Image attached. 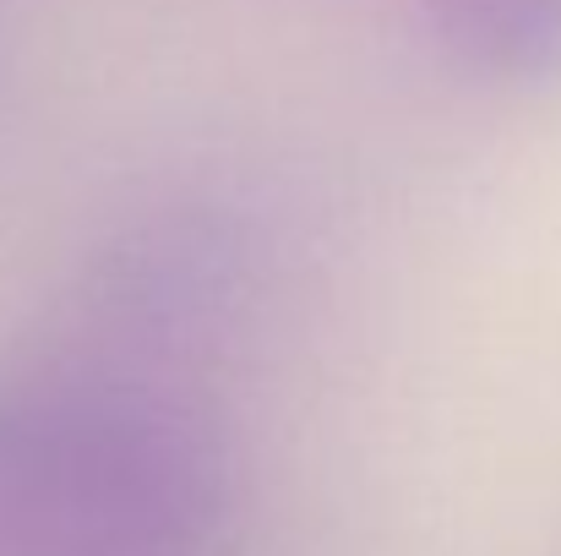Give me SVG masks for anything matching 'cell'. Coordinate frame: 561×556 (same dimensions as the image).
<instances>
[{
  "label": "cell",
  "mask_w": 561,
  "mask_h": 556,
  "mask_svg": "<svg viewBox=\"0 0 561 556\" xmlns=\"http://www.w3.org/2000/svg\"><path fill=\"white\" fill-rule=\"evenodd\" d=\"M229 447L170 376L55 355L0 376V556H202Z\"/></svg>",
  "instance_id": "obj_1"
},
{
  "label": "cell",
  "mask_w": 561,
  "mask_h": 556,
  "mask_svg": "<svg viewBox=\"0 0 561 556\" xmlns=\"http://www.w3.org/2000/svg\"><path fill=\"white\" fill-rule=\"evenodd\" d=\"M256 284V235L218 202H170L121 229L82 279V355L159 371L213 344Z\"/></svg>",
  "instance_id": "obj_2"
},
{
  "label": "cell",
  "mask_w": 561,
  "mask_h": 556,
  "mask_svg": "<svg viewBox=\"0 0 561 556\" xmlns=\"http://www.w3.org/2000/svg\"><path fill=\"white\" fill-rule=\"evenodd\" d=\"M431 38L485 82H561V0H414Z\"/></svg>",
  "instance_id": "obj_3"
}]
</instances>
